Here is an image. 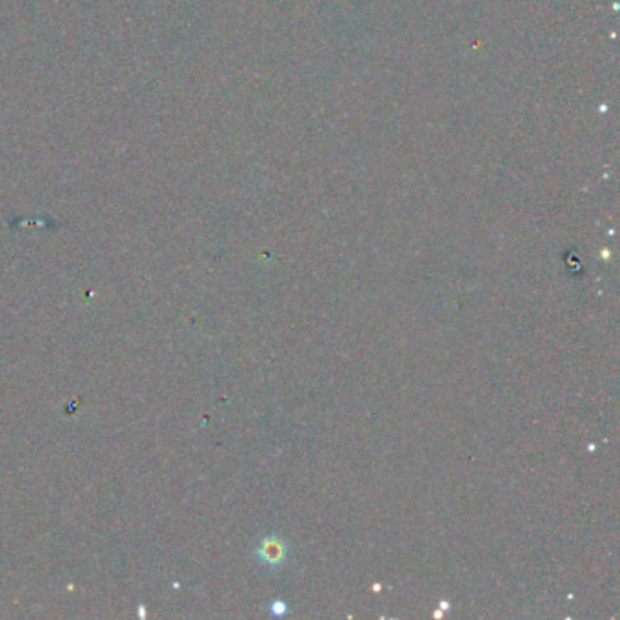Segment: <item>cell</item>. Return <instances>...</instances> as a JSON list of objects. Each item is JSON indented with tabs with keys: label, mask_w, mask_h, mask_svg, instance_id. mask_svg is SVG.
<instances>
[{
	"label": "cell",
	"mask_w": 620,
	"mask_h": 620,
	"mask_svg": "<svg viewBox=\"0 0 620 620\" xmlns=\"http://www.w3.org/2000/svg\"><path fill=\"white\" fill-rule=\"evenodd\" d=\"M284 544L275 537L264 538L262 544L258 546V557L264 564H270V566H277L280 564V560L284 559Z\"/></svg>",
	"instance_id": "obj_1"
}]
</instances>
